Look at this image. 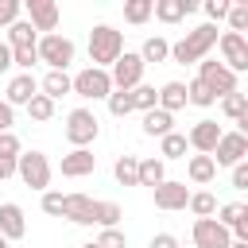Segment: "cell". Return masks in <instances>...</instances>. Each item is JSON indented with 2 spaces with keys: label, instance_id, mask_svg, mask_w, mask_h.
Masks as SVG:
<instances>
[{
  "label": "cell",
  "instance_id": "cell-28",
  "mask_svg": "<svg viewBox=\"0 0 248 248\" xmlns=\"http://www.w3.org/2000/svg\"><path fill=\"white\" fill-rule=\"evenodd\" d=\"M221 108H225V116H229V120L248 124V101H244V93H229V97L221 101Z\"/></svg>",
  "mask_w": 248,
  "mask_h": 248
},
{
  "label": "cell",
  "instance_id": "cell-24",
  "mask_svg": "<svg viewBox=\"0 0 248 248\" xmlns=\"http://www.w3.org/2000/svg\"><path fill=\"white\" fill-rule=\"evenodd\" d=\"M186 174H190L194 182H213V174H217L213 155H194V159H190V167H186Z\"/></svg>",
  "mask_w": 248,
  "mask_h": 248
},
{
  "label": "cell",
  "instance_id": "cell-30",
  "mask_svg": "<svg viewBox=\"0 0 248 248\" xmlns=\"http://www.w3.org/2000/svg\"><path fill=\"white\" fill-rule=\"evenodd\" d=\"M167 54H170V43H167V39H159V35H151V39L143 43V50H140L143 66H147V62H163Z\"/></svg>",
  "mask_w": 248,
  "mask_h": 248
},
{
  "label": "cell",
  "instance_id": "cell-32",
  "mask_svg": "<svg viewBox=\"0 0 248 248\" xmlns=\"http://www.w3.org/2000/svg\"><path fill=\"white\" fill-rule=\"evenodd\" d=\"M124 19L128 23H147L151 19V0H128L124 4Z\"/></svg>",
  "mask_w": 248,
  "mask_h": 248
},
{
  "label": "cell",
  "instance_id": "cell-40",
  "mask_svg": "<svg viewBox=\"0 0 248 248\" xmlns=\"http://www.w3.org/2000/svg\"><path fill=\"white\" fill-rule=\"evenodd\" d=\"M229 23H232L236 35H244V27H248V4H229Z\"/></svg>",
  "mask_w": 248,
  "mask_h": 248
},
{
  "label": "cell",
  "instance_id": "cell-41",
  "mask_svg": "<svg viewBox=\"0 0 248 248\" xmlns=\"http://www.w3.org/2000/svg\"><path fill=\"white\" fill-rule=\"evenodd\" d=\"M93 248H128V244H124V232H120V229H105V232L93 240Z\"/></svg>",
  "mask_w": 248,
  "mask_h": 248
},
{
  "label": "cell",
  "instance_id": "cell-49",
  "mask_svg": "<svg viewBox=\"0 0 248 248\" xmlns=\"http://www.w3.org/2000/svg\"><path fill=\"white\" fill-rule=\"evenodd\" d=\"M8 66H12V46H4V43H0V74H4Z\"/></svg>",
  "mask_w": 248,
  "mask_h": 248
},
{
  "label": "cell",
  "instance_id": "cell-29",
  "mask_svg": "<svg viewBox=\"0 0 248 248\" xmlns=\"http://www.w3.org/2000/svg\"><path fill=\"white\" fill-rule=\"evenodd\" d=\"M167 174H163V159H140V186H159Z\"/></svg>",
  "mask_w": 248,
  "mask_h": 248
},
{
  "label": "cell",
  "instance_id": "cell-51",
  "mask_svg": "<svg viewBox=\"0 0 248 248\" xmlns=\"http://www.w3.org/2000/svg\"><path fill=\"white\" fill-rule=\"evenodd\" d=\"M0 248H8V240H4V236H0Z\"/></svg>",
  "mask_w": 248,
  "mask_h": 248
},
{
  "label": "cell",
  "instance_id": "cell-4",
  "mask_svg": "<svg viewBox=\"0 0 248 248\" xmlns=\"http://www.w3.org/2000/svg\"><path fill=\"white\" fill-rule=\"evenodd\" d=\"M35 54H39L50 70H66V66L74 62V43H70L66 35H54V31H50V35H43V39L35 43Z\"/></svg>",
  "mask_w": 248,
  "mask_h": 248
},
{
  "label": "cell",
  "instance_id": "cell-22",
  "mask_svg": "<svg viewBox=\"0 0 248 248\" xmlns=\"http://www.w3.org/2000/svg\"><path fill=\"white\" fill-rule=\"evenodd\" d=\"M112 174H116L120 186H140V159L136 155H120L116 167H112Z\"/></svg>",
  "mask_w": 248,
  "mask_h": 248
},
{
  "label": "cell",
  "instance_id": "cell-42",
  "mask_svg": "<svg viewBox=\"0 0 248 248\" xmlns=\"http://www.w3.org/2000/svg\"><path fill=\"white\" fill-rule=\"evenodd\" d=\"M62 205H66V194H58V190H43V209H46L50 217H58Z\"/></svg>",
  "mask_w": 248,
  "mask_h": 248
},
{
  "label": "cell",
  "instance_id": "cell-20",
  "mask_svg": "<svg viewBox=\"0 0 248 248\" xmlns=\"http://www.w3.org/2000/svg\"><path fill=\"white\" fill-rule=\"evenodd\" d=\"M194 8H198L194 0H155V4H151V12H155L163 23H178V19L190 16Z\"/></svg>",
  "mask_w": 248,
  "mask_h": 248
},
{
  "label": "cell",
  "instance_id": "cell-21",
  "mask_svg": "<svg viewBox=\"0 0 248 248\" xmlns=\"http://www.w3.org/2000/svg\"><path fill=\"white\" fill-rule=\"evenodd\" d=\"M186 105V85L182 81H167L159 93H155V108H163V112H174V108H182Z\"/></svg>",
  "mask_w": 248,
  "mask_h": 248
},
{
  "label": "cell",
  "instance_id": "cell-44",
  "mask_svg": "<svg viewBox=\"0 0 248 248\" xmlns=\"http://www.w3.org/2000/svg\"><path fill=\"white\" fill-rule=\"evenodd\" d=\"M205 16L209 19H225L229 16V0H205Z\"/></svg>",
  "mask_w": 248,
  "mask_h": 248
},
{
  "label": "cell",
  "instance_id": "cell-46",
  "mask_svg": "<svg viewBox=\"0 0 248 248\" xmlns=\"http://www.w3.org/2000/svg\"><path fill=\"white\" fill-rule=\"evenodd\" d=\"M151 248H178V240H174L170 232H155V236H151Z\"/></svg>",
  "mask_w": 248,
  "mask_h": 248
},
{
  "label": "cell",
  "instance_id": "cell-3",
  "mask_svg": "<svg viewBox=\"0 0 248 248\" xmlns=\"http://www.w3.org/2000/svg\"><path fill=\"white\" fill-rule=\"evenodd\" d=\"M16 174H19L23 186H31V190H46V186H50V159H46L43 151H19Z\"/></svg>",
  "mask_w": 248,
  "mask_h": 248
},
{
  "label": "cell",
  "instance_id": "cell-52",
  "mask_svg": "<svg viewBox=\"0 0 248 248\" xmlns=\"http://www.w3.org/2000/svg\"><path fill=\"white\" fill-rule=\"evenodd\" d=\"M81 248H93V244H81Z\"/></svg>",
  "mask_w": 248,
  "mask_h": 248
},
{
  "label": "cell",
  "instance_id": "cell-36",
  "mask_svg": "<svg viewBox=\"0 0 248 248\" xmlns=\"http://www.w3.org/2000/svg\"><path fill=\"white\" fill-rule=\"evenodd\" d=\"M108 112H112V116H128V112H132V89L108 93Z\"/></svg>",
  "mask_w": 248,
  "mask_h": 248
},
{
  "label": "cell",
  "instance_id": "cell-16",
  "mask_svg": "<svg viewBox=\"0 0 248 248\" xmlns=\"http://www.w3.org/2000/svg\"><path fill=\"white\" fill-rule=\"evenodd\" d=\"M27 232V221H23V209L16 202H4L0 205V236L4 240H19Z\"/></svg>",
  "mask_w": 248,
  "mask_h": 248
},
{
  "label": "cell",
  "instance_id": "cell-1",
  "mask_svg": "<svg viewBox=\"0 0 248 248\" xmlns=\"http://www.w3.org/2000/svg\"><path fill=\"white\" fill-rule=\"evenodd\" d=\"M120 54H124V39H120V31L108 27V23H97V27L89 31V58H93V66L105 70V66H112Z\"/></svg>",
  "mask_w": 248,
  "mask_h": 248
},
{
  "label": "cell",
  "instance_id": "cell-2",
  "mask_svg": "<svg viewBox=\"0 0 248 248\" xmlns=\"http://www.w3.org/2000/svg\"><path fill=\"white\" fill-rule=\"evenodd\" d=\"M213 43H217V27H213V23H198L194 31H186V39H178V43L170 46V58L182 62V66H186V62H202Z\"/></svg>",
  "mask_w": 248,
  "mask_h": 248
},
{
  "label": "cell",
  "instance_id": "cell-50",
  "mask_svg": "<svg viewBox=\"0 0 248 248\" xmlns=\"http://www.w3.org/2000/svg\"><path fill=\"white\" fill-rule=\"evenodd\" d=\"M229 248H248V240H232V244H229Z\"/></svg>",
  "mask_w": 248,
  "mask_h": 248
},
{
  "label": "cell",
  "instance_id": "cell-6",
  "mask_svg": "<svg viewBox=\"0 0 248 248\" xmlns=\"http://www.w3.org/2000/svg\"><path fill=\"white\" fill-rule=\"evenodd\" d=\"M70 89H74L78 97H108V93H112V81H108V70L89 66V70H81L78 78H70Z\"/></svg>",
  "mask_w": 248,
  "mask_h": 248
},
{
  "label": "cell",
  "instance_id": "cell-10",
  "mask_svg": "<svg viewBox=\"0 0 248 248\" xmlns=\"http://www.w3.org/2000/svg\"><path fill=\"white\" fill-rule=\"evenodd\" d=\"M244 151H248V140H244V132H221V140H217V147H213V163L221 167H236L240 159H244Z\"/></svg>",
  "mask_w": 248,
  "mask_h": 248
},
{
  "label": "cell",
  "instance_id": "cell-33",
  "mask_svg": "<svg viewBox=\"0 0 248 248\" xmlns=\"http://www.w3.org/2000/svg\"><path fill=\"white\" fill-rule=\"evenodd\" d=\"M186 101H190V105H213L217 97H213V89H209L205 81H198V78H194V81L186 85Z\"/></svg>",
  "mask_w": 248,
  "mask_h": 248
},
{
  "label": "cell",
  "instance_id": "cell-31",
  "mask_svg": "<svg viewBox=\"0 0 248 248\" xmlns=\"http://www.w3.org/2000/svg\"><path fill=\"white\" fill-rule=\"evenodd\" d=\"M190 209H194V217H213L217 213V198L209 194V190H198V194H190V202H186Z\"/></svg>",
  "mask_w": 248,
  "mask_h": 248
},
{
  "label": "cell",
  "instance_id": "cell-26",
  "mask_svg": "<svg viewBox=\"0 0 248 248\" xmlns=\"http://www.w3.org/2000/svg\"><path fill=\"white\" fill-rule=\"evenodd\" d=\"M8 43H12V50H16V46H35V27H31L27 19H16V23L8 27Z\"/></svg>",
  "mask_w": 248,
  "mask_h": 248
},
{
  "label": "cell",
  "instance_id": "cell-34",
  "mask_svg": "<svg viewBox=\"0 0 248 248\" xmlns=\"http://www.w3.org/2000/svg\"><path fill=\"white\" fill-rule=\"evenodd\" d=\"M27 112H31V120H50V116H54V101L43 97V93H35V97L27 101Z\"/></svg>",
  "mask_w": 248,
  "mask_h": 248
},
{
  "label": "cell",
  "instance_id": "cell-45",
  "mask_svg": "<svg viewBox=\"0 0 248 248\" xmlns=\"http://www.w3.org/2000/svg\"><path fill=\"white\" fill-rule=\"evenodd\" d=\"M232 186H236V190H248V167H244V163L232 167Z\"/></svg>",
  "mask_w": 248,
  "mask_h": 248
},
{
  "label": "cell",
  "instance_id": "cell-14",
  "mask_svg": "<svg viewBox=\"0 0 248 248\" xmlns=\"http://www.w3.org/2000/svg\"><path fill=\"white\" fill-rule=\"evenodd\" d=\"M217 225H225L229 232H236V240H248V205H240V202H229V205H221L217 209V217H213Z\"/></svg>",
  "mask_w": 248,
  "mask_h": 248
},
{
  "label": "cell",
  "instance_id": "cell-38",
  "mask_svg": "<svg viewBox=\"0 0 248 248\" xmlns=\"http://www.w3.org/2000/svg\"><path fill=\"white\" fill-rule=\"evenodd\" d=\"M19 151H23L19 136L16 132H0V159H19Z\"/></svg>",
  "mask_w": 248,
  "mask_h": 248
},
{
  "label": "cell",
  "instance_id": "cell-18",
  "mask_svg": "<svg viewBox=\"0 0 248 248\" xmlns=\"http://www.w3.org/2000/svg\"><path fill=\"white\" fill-rule=\"evenodd\" d=\"M93 198L89 194H66V205H62V217H70L74 225H93Z\"/></svg>",
  "mask_w": 248,
  "mask_h": 248
},
{
  "label": "cell",
  "instance_id": "cell-7",
  "mask_svg": "<svg viewBox=\"0 0 248 248\" xmlns=\"http://www.w3.org/2000/svg\"><path fill=\"white\" fill-rule=\"evenodd\" d=\"M66 140H70L74 147L93 143V140H97V116H93L89 108H74V112L66 116Z\"/></svg>",
  "mask_w": 248,
  "mask_h": 248
},
{
  "label": "cell",
  "instance_id": "cell-39",
  "mask_svg": "<svg viewBox=\"0 0 248 248\" xmlns=\"http://www.w3.org/2000/svg\"><path fill=\"white\" fill-rule=\"evenodd\" d=\"M12 62H16L23 74H31V66L39 62V54H35V46H16V50H12Z\"/></svg>",
  "mask_w": 248,
  "mask_h": 248
},
{
  "label": "cell",
  "instance_id": "cell-47",
  "mask_svg": "<svg viewBox=\"0 0 248 248\" xmlns=\"http://www.w3.org/2000/svg\"><path fill=\"white\" fill-rule=\"evenodd\" d=\"M0 132H12V105L0 101Z\"/></svg>",
  "mask_w": 248,
  "mask_h": 248
},
{
  "label": "cell",
  "instance_id": "cell-48",
  "mask_svg": "<svg viewBox=\"0 0 248 248\" xmlns=\"http://www.w3.org/2000/svg\"><path fill=\"white\" fill-rule=\"evenodd\" d=\"M16 174V159H0V178H12Z\"/></svg>",
  "mask_w": 248,
  "mask_h": 248
},
{
  "label": "cell",
  "instance_id": "cell-5",
  "mask_svg": "<svg viewBox=\"0 0 248 248\" xmlns=\"http://www.w3.org/2000/svg\"><path fill=\"white\" fill-rule=\"evenodd\" d=\"M140 78H143V58H140V54H132V50H124V54L112 62L108 81H112L116 89H136V85H140Z\"/></svg>",
  "mask_w": 248,
  "mask_h": 248
},
{
  "label": "cell",
  "instance_id": "cell-37",
  "mask_svg": "<svg viewBox=\"0 0 248 248\" xmlns=\"http://www.w3.org/2000/svg\"><path fill=\"white\" fill-rule=\"evenodd\" d=\"M132 108H155V85H136L132 89Z\"/></svg>",
  "mask_w": 248,
  "mask_h": 248
},
{
  "label": "cell",
  "instance_id": "cell-11",
  "mask_svg": "<svg viewBox=\"0 0 248 248\" xmlns=\"http://www.w3.org/2000/svg\"><path fill=\"white\" fill-rule=\"evenodd\" d=\"M221 50H225V70H248V43H244V35H236V31H225L221 35Z\"/></svg>",
  "mask_w": 248,
  "mask_h": 248
},
{
  "label": "cell",
  "instance_id": "cell-12",
  "mask_svg": "<svg viewBox=\"0 0 248 248\" xmlns=\"http://www.w3.org/2000/svg\"><path fill=\"white\" fill-rule=\"evenodd\" d=\"M190 202V186L186 182H174V178H163L155 186V205L159 209H186Z\"/></svg>",
  "mask_w": 248,
  "mask_h": 248
},
{
  "label": "cell",
  "instance_id": "cell-27",
  "mask_svg": "<svg viewBox=\"0 0 248 248\" xmlns=\"http://www.w3.org/2000/svg\"><path fill=\"white\" fill-rule=\"evenodd\" d=\"M62 93H70V78H66V70H50L46 78H43V97H62Z\"/></svg>",
  "mask_w": 248,
  "mask_h": 248
},
{
  "label": "cell",
  "instance_id": "cell-35",
  "mask_svg": "<svg viewBox=\"0 0 248 248\" xmlns=\"http://www.w3.org/2000/svg\"><path fill=\"white\" fill-rule=\"evenodd\" d=\"M186 147H190V143H186L182 132H167V136H163V155H167V159H182Z\"/></svg>",
  "mask_w": 248,
  "mask_h": 248
},
{
  "label": "cell",
  "instance_id": "cell-9",
  "mask_svg": "<svg viewBox=\"0 0 248 248\" xmlns=\"http://www.w3.org/2000/svg\"><path fill=\"white\" fill-rule=\"evenodd\" d=\"M194 244L198 248H229L232 244V232L225 225H217L213 217H198L194 221Z\"/></svg>",
  "mask_w": 248,
  "mask_h": 248
},
{
  "label": "cell",
  "instance_id": "cell-19",
  "mask_svg": "<svg viewBox=\"0 0 248 248\" xmlns=\"http://www.w3.org/2000/svg\"><path fill=\"white\" fill-rule=\"evenodd\" d=\"M39 93V81H35V74H16L12 81H8V105H27L31 97Z\"/></svg>",
  "mask_w": 248,
  "mask_h": 248
},
{
  "label": "cell",
  "instance_id": "cell-17",
  "mask_svg": "<svg viewBox=\"0 0 248 248\" xmlns=\"http://www.w3.org/2000/svg\"><path fill=\"white\" fill-rule=\"evenodd\" d=\"M93 167H97V155H93V151H85V147H74L70 155H62V174H66V178L93 174Z\"/></svg>",
  "mask_w": 248,
  "mask_h": 248
},
{
  "label": "cell",
  "instance_id": "cell-25",
  "mask_svg": "<svg viewBox=\"0 0 248 248\" xmlns=\"http://www.w3.org/2000/svg\"><path fill=\"white\" fill-rule=\"evenodd\" d=\"M120 217H124V209H120L116 202H97V205H93V221H97L101 229H116Z\"/></svg>",
  "mask_w": 248,
  "mask_h": 248
},
{
  "label": "cell",
  "instance_id": "cell-8",
  "mask_svg": "<svg viewBox=\"0 0 248 248\" xmlns=\"http://www.w3.org/2000/svg\"><path fill=\"white\" fill-rule=\"evenodd\" d=\"M198 81H205V85L213 89V97H229V93H236V74L225 70L221 62H202V66H198Z\"/></svg>",
  "mask_w": 248,
  "mask_h": 248
},
{
  "label": "cell",
  "instance_id": "cell-15",
  "mask_svg": "<svg viewBox=\"0 0 248 248\" xmlns=\"http://www.w3.org/2000/svg\"><path fill=\"white\" fill-rule=\"evenodd\" d=\"M217 140H221L217 120H198V124L190 128V136H186V143H190V147H198V155H213Z\"/></svg>",
  "mask_w": 248,
  "mask_h": 248
},
{
  "label": "cell",
  "instance_id": "cell-23",
  "mask_svg": "<svg viewBox=\"0 0 248 248\" xmlns=\"http://www.w3.org/2000/svg\"><path fill=\"white\" fill-rule=\"evenodd\" d=\"M170 124H174V120H170V112H163V108H147V112H143V132H147V136H159V140H163V136L170 132Z\"/></svg>",
  "mask_w": 248,
  "mask_h": 248
},
{
  "label": "cell",
  "instance_id": "cell-43",
  "mask_svg": "<svg viewBox=\"0 0 248 248\" xmlns=\"http://www.w3.org/2000/svg\"><path fill=\"white\" fill-rule=\"evenodd\" d=\"M16 16H19V0H0V23H16Z\"/></svg>",
  "mask_w": 248,
  "mask_h": 248
},
{
  "label": "cell",
  "instance_id": "cell-13",
  "mask_svg": "<svg viewBox=\"0 0 248 248\" xmlns=\"http://www.w3.org/2000/svg\"><path fill=\"white\" fill-rule=\"evenodd\" d=\"M27 23L35 31H54L58 27V4L54 0H27Z\"/></svg>",
  "mask_w": 248,
  "mask_h": 248
}]
</instances>
